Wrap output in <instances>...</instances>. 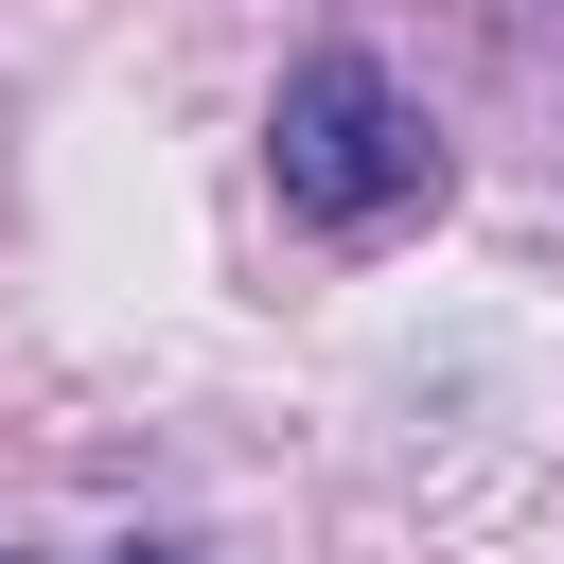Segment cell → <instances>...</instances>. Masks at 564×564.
Segmentation results:
<instances>
[{"mask_svg": "<svg viewBox=\"0 0 564 564\" xmlns=\"http://www.w3.org/2000/svg\"><path fill=\"white\" fill-rule=\"evenodd\" d=\"M264 159H282V194H300L317 229H388V212L441 194V141H423V106H405L370 53H300L282 106H264Z\"/></svg>", "mask_w": 564, "mask_h": 564, "instance_id": "1", "label": "cell"}, {"mask_svg": "<svg viewBox=\"0 0 564 564\" xmlns=\"http://www.w3.org/2000/svg\"><path fill=\"white\" fill-rule=\"evenodd\" d=\"M123 564H194V546H123Z\"/></svg>", "mask_w": 564, "mask_h": 564, "instance_id": "2", "label": "cell"}]
</instances>
